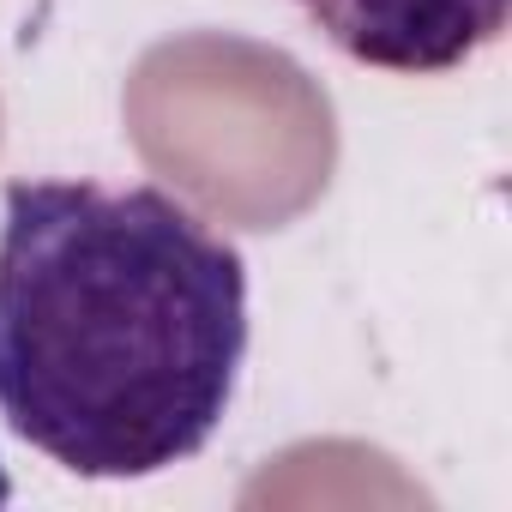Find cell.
<instances>
[{
    "label": "cell",
    "mask_w": 512,
    "mask_h": 512,
    "mask_svg": "<svg viewBox=\"0 0 512 512\" xmlns=\"http://www.w3.org/2000/svg\"><path fill=\"white\" fill-rule=\"evenodd\" d=\"M247 362V260L163 187L13 181L0 217V416L91 482L211 446Z\"/></svg>",
    "instance_id": "obj_1"
},
{
    "label": "cell",
    "mask_w": 512,
    "mask_h": 512,
    "mask_svg": "<svg viewBox=\"0 0 512 512\" xmlns=\"http://www.w3.org/2000/svg\"><path fill=\"white\" fill-rule=\"evenodd\" d=\"M296 7L356 67L434 79L476 61L506 31L512 0H296Z\"/></svg>",
    "instance_id": "obj_2"
},
{
    "label": "cell",
    "mask_w": 512,
    "mask_h": 512,
    "mask_svg": "<svg viewBox=\"0 0 512 512\" xmlns=\"http://www.w3.org/2000/svg\"><path fill=\"white\" fill-rule=\"evenodd\" d=\"M13 500V482H7V470H0V506H7Z\"/></svg>",
    "instance_id": "obj_3"
}]
</instances>
